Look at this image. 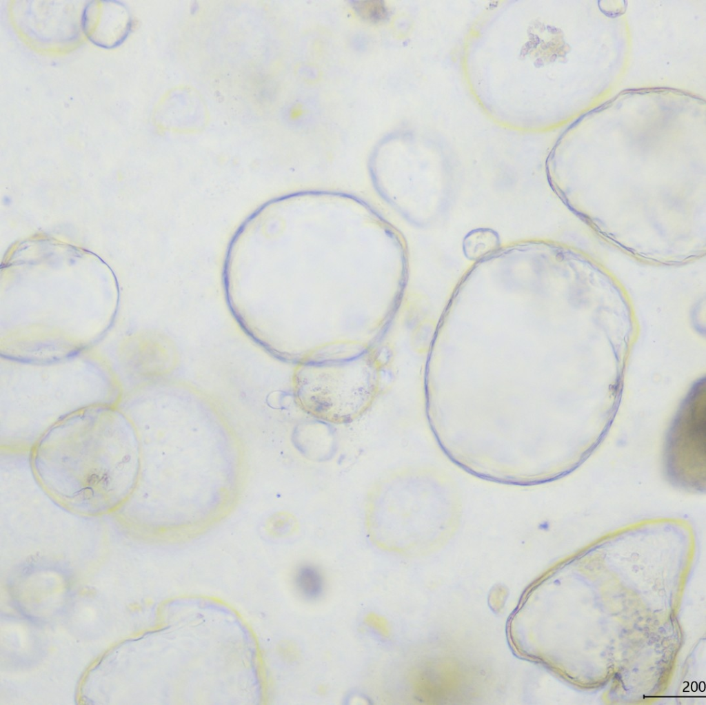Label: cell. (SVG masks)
I'll use <instances>...</instances> for the list:
<instances>
[{
	"label": "cell",
	"mask_w": 706,
	"mask_h": 705,
	"mask_svg": "<svg viewBox=\"0 0 706 705\" xmlns=\"http://www.w3.org/2000/svg\"><path fill=\"white\" fill-rule=\"evenodd\" d=\"M133 441L110 438H47L34 453L43 485L72 509L108 511L127 497L133 480Z\"/></svg>",
	"instance_id": "cell-1"
},
{
	"label": "cell",
	"mask_w": 706,
	"mask_h": 705,
	"mask_svg": "<svg viewBox=\"0 0 706 705\" xmlns=\"http://www.w3.org/2000/svg\"><path fill=\"white\" fill-rule=\"evenodd\" d=\"M705 381L698 382L683 402L669 431L666 447L669 470L689 486L700 487L705 449Z\"/></svg>",
	"instance_id": "cell-2"
},
{
	"label": "cell",
	"mask_w": 706,
	"mask_h": 705,
	"mask_svg": "<svg viewBox=\"0 0 706 705\" xmlns=\"http://www.w3.org/2000/svg\"><path fill=\"white\" fill-rule=\"evenodd\" d=\"M83 28L95 43L112 47L119 43L130 28L125 8L115 2H97L88 6L83 16Z\"/></svg>",
	"instance_id": "cell-3"
},
{
	"label": "cell",
	"mask_w": 706,
	"mask_h": 705,
	"mask_svg": "<svg viewBox=\"0 0 706 705\" xmlns=\"http://www.w3.org/2000/svg\"><path fill=\"white\" fill-rule=\"evenodd\" d=\"M295 584L301 594L309 600L319 597L324 588L322 575L318 569L310 566H304L298 570Z\"/></svg>",
	"instance_id": "cell-4"
},
{
	"label": "cell",
	"mask_w": 706,
	"mask_h": 705,
	"mask_svg": "<svg viewBox=\"0 0 706 705\" xmlns=\"http://www.w3.org/2000/svg\"><path fill=\"white\" fill-rule=\"evenodd\" d=\"M350 3L357 14L365 20L376 23L389 17L390 10L383 1H352Z\"/></svg>",
	"instance_id": "cell-5"
}]
</instances>
